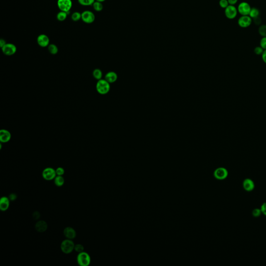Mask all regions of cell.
Masks as SVG:
<instances>
[{
    "instance_id": "obj_30",
    "label": "cell",
    "mask_w": 266,
    "mask_h": 266,
    "mask_svg": "<svg viewBox=\"0 0 266 266\" xmlns=\"http://www.w3.org/2000/svg\"><path fill=\"white\" fill-rule=\"evenodd\" d=\"M56 173L57 176H63L65 174V169L63 167H58L56 169Z\"/></svg>"
},
{
    "instance_id": "obj_1",
    "label": "cell",
    "mask_w": 266,
    "mask_h": 266,
    "mask_svg": "<svg viewBox=\"0 0 266 266\" xmlns=\"http://www.w3.org/2000/svg\"><path fill=\"white\" fill-rule=\"evenodd\" d=\"M96 89L99 94L106 95L109 93L110 89V83L105 79H101L97 83Z\"/></svg>"
},
{
    "instance_id": "obj_23",
    "label": "cell",
    "mask_w": 266,
    "mask_h": 266,
    "mask_svg": "<svg viewBox=\"0 0 266 266\" xmlns=\"http://www.w3.org/2000/svg\"><path fill=\"white\" fill-rule=\"evenodd\" d=\"M67 15L68 14L66 12L61 11L59 13H58V14L57 15V19L60 21H63L66 19Z\"/></svg>"
},
{
    "instance_id": "obj_12",
    "label": "cell",
    "mask_w": 266,
    "mask_h": 266,
    "mask_svg": "<svg viewBox=\"0 0 266 266\" xmlns=\"http://www.w3.org/2000/svg\"><path fill=\"white\" fill-rule=\"evenodd\" d=\"M37 42L42 48H45L50 44V39L45 34H41L38 37Z\"/></svg>"
},
{
    "instance_id": "obj_27",
    "label": "cell",
    "mask_w": 266,
    "mask_h": 266,
    "mask_svg": "<svg viewBox=\"0 0 266 266\" xmlns=\"http://www.w3.org/2000/svg\"><path fill=\"white\" fill-rule=\"evenodd\" d=\"M71 18L74 21H78L81 19V14L78 12H74L72 14Z\"/></svg>"
},
{
    "instance_id": "obj_10",
    "label": "cell",
    "mask_w": 266,
    "mask_h": 266,
    "mask_svg": "<svg viewBox=\"0 0 266 266\" xmlns=\"http://www.w3.org/2000/svg\"><path fill=\"white\" fill-rule=\"evenodd\" d=\"M252 22V19L249 16H241L238 19V25L240 27L246 28L251 26Z\"/></svg>"
},
{
    "instance_id": "obj_38",
    "label": "cell",
    "mask_w": 266,
    "mask_h": 266,
    "mask_svg": "<svg viewBox=\"0 0 266 266\" xmlns=\"http://www.w3.org/2000/svg\"><path fill=\"white\" fill-rule=\"evenodd\" d=\"M229 5H234L237 3L238 0H228Z\"/></svg>"
},
{
    "instance_id": "obj_7",
    "label": "cell",
    "mask_w": 266,
    "mask_h": 266,
    "mask_svg": "<svg viewBox=\"0 0 266 266\" xmlns=\"http://www.w3.org/2000/svg\"><path fill=\"white\" fill-rule=\"evenodd\" d=\"M81 19L86 24H92L95 20V16L93 12L86 10L81 14Z\"/></svg>"
},
{
    "instance_id": "obj_9",
    "label": "cell",
    "mask_w": 266,
    "mask_h": 266,
    "mask_svg": "<svg viewBox=\"0 0 266 266\" xmlns=\"http://www.w3.org/2000/svg\"><path fill=\"white\" fill-rule=\"evenodd\" d=\"M238 13L237 9L234 5H229L225 10L226 17L229 19H234L237 16Z\"/></svg>"
},
{
    "instance_id": "obj_4",
    "label": "cell",
    "mask_w": 266,
    "mask_h": 266,
    "mask_svg": "<svg viewBox=\"0 0 266 266\" xmlns=\"http://www.w3.org/2000/svg\"><path fill=\"white\" fill-rule=\"evenodd\" d=\"M57 5L60 10L68 14L71 9L72 2L71 0H58Z\"/></svg>"
},
{
    "instance_id": "obj_14",
    "label": "cell",
    "mask_w": 266,
    "mask_h": 266,
    "mask_svg": "<svg viewBox=\"0 0 266 266\" xmlns=\"http://www.w3.org/2000/svg\"><path fill=\"white\" fill-rule=\"evenodd\" d=\"M11 139V134L10 132L6 130H1L0 131V141L3 143L9 142Z\"/></svg>"
},
{
    "instance_id": "obj_18",
    "label": "cell",
    "mask_w": 266,
    "mask_h": 266,
    "mask_svg": "<svg viewBox=\"0 0 266 266\" xmlns=\"http://www.w3.org/2000/svg\"><path fill=\"white\" fill-rule=\"evenodd\" d=\"M243 187L244 189L247 191H252L254 189L255 184L252 180L251 179H246L243 181Z\"/></svg>"
},
{
    "instance_id": "obj_21",
    "label": "cell",
    "mask_w": 266,
    "mask_h": 266,
    "mask_svg": "<svg viewBox=\"0 0 266 266\" xmlns=\"http://www.w3.org/2000/svg\"><path fill=\"white\" fill-rule=\"evenodd\" d=\"M93 77H94V78H95V79L97 80H100L102 78V71L99 69H95L93 71Z\"/></svg>"
},
{
    "instance_id": "obj_32",
    "label": "cell",
    "mask_w": 266,
    "mask_h": 266,
    "mask_svg": "<svg viewBox=\"0 0 266 266\" xmlns=\"http://www.w3.org/2000/svg\"><path fill=\"white\" fill-rule=\"evenodd\" d=\"M260 46L264 50H266V37H263L260 41Z\"/></svg>"
},
{
    "instance_id": "obj_19",
    "label": "cell",
    "mask_w": 266,
    "mask_h": 266,
    "mask_svg": "<svg viewBox=\"0 0 266 266\" xmlns=\"http://www.w3.org/2000/svg\"><path fill=\"white\" fill-rule=\"evenodd\" d=\"M65 183V179L63 176H56L54 179V184L57 187H62Z\"/></svg>"
},
{
    "instance_id": "obj_15",
    "label": "cell",
    "mask_w": 266,
    "mask_h": 266,
    "mask_svg": "<svg viewBox=\"0 0 266 266\" xmlns=\"http://www.w3.org/2000/svg\"><path fill=\"white\" fill-rule=\"evenodd\" d=\"M48 223L44 220H39L35 225L36 230L40 233H43L48 229Z\"/></svg>"
},
{
    "instance_id": "obj_40",
    "label": "cell",
    "mask_w": 266,
    "mask_h": 266,
    "mask_svg": "<svg viewBox=\"0 0 266 266\" xmlns=\"http://www.w3.org/2000/svg\"><path fill=\"white\" fill-rule=\"evenodd\" d=\"M6 44V42H5L4 40L3 39H1L0 40V46H1V48H2V47H3Z\"/></svg>"
},
{
    "instance_id": "obj_39",
    "label": "cell",
    "mask_w": 266,
    "mask_h": 266,
    "mask_svg": "<svg viewBox=\"0 0 266 266\" xmlns=\"http://www.w3.org/2000/svg\"><path fill=\"white\" fill-rule=\"evenodd\" d=\"M262 58H263V61L266 63V50H264L262 54Z\"/></svg>"
},
{
    "instance_id": "obj_13",
    "label": "cell",
    "mask_w": 266,
    "mask_h": 266,
    "mask_svg": "<svg viewBox=\"0 0 266 266\" xmlns=\"http://www.w3.org/2000/svg\"><path fill=\"white\" fill-rule=\"evenodd\" d=\"M63 234L66 239L73 240V239H75V237H76L77 233L73 228L67 227L64 229Z\"/></svg>"
},
{
    "instance_id": "obj_24",
    "label": "cell",
    "mask_w": 266,
    "mask_h": 266,
    "mask_svg": "<svg viewBox=\"0 0 266 266\" xmlns=\"http://www.w3.org/2000/svg\"><path fill=\"white\" fill-rule=\"evenodd\" d=\"M93 8H94V10L97 12H100L101 10H102V9H103V5H102L101 3L98 2V1L94 2L93 4Z\"/></svg>"
},
{
    "instance_id": "obj_20",
    "label": "cell",
    "mask_w": 266,
    "mask_h": 266,
    "mask_svg": "<svg viewBox=\"0 0 266 266\" xmlns=\"http://www.w3.org/2000/svg\"><path fill=\"white\" fill-rule=\"evenodd\" d=\"M260 15V12L258 9L256 7H253L251 9V11L249 13V16L252 19L255 18L256 17H259Z\"/></svg>"
},
{
    "instance_id": "obj_33",
    "label": "cell",
    "mask_w": 266,
    "mask_h": 266,
    "mask_svg": "<svg viewBox=\"0 0 266 266\" xmlns=\"http://www.w3.org/2000/svg\"><path fill=\"white\" fill-rule=\"evenodd\" d=\"M261 213V210L257 209V208H256V209H255V210L253 211V215L255 217H259V216L260 215Z\"/></svg>"
},
{
    "instance_id": "obj_35",
    "label": "cell",
    "mask_w": 266,
    "mask_h": 266,
    "mask_svg": "<svg viewBox=\"0 0 266 266\" xmlns=\"http://www.w3.org/2000/svg\"><path fill=\"white\" fill-rule=\"evenodd\" d=\"M9 199L10 200V201H15L17 198V195H16L15 193H11L9 196Z\"/></svg>"
},
{
    "instance_id": "obj_17",
    "label": "cell",
    "mask_w": 266,
    "mask_h": 266,
    "mask_svg": "<svg viewBox=\"0 0 266 266\" xmlns=\"http://www.w3.org/2000/svg\"><path fill=\"white\" fill-rule=\"evenodd\" d=\"M104 79L108 82H109L110 84L113 83L114 82H116V80H117V79H118V75L114 72H109L105 75V78Z\"/></svg>"
},
{
    "instance_id": "obj_41",
    "label": "cell",
    "mask_w": 266,
    "mask_h": 266,
    "mask_svg": "<svg viewBox=\"0 0 266 266\" xmlns=\"http://www.w3.org/2000/svg\"><path fill=\"white\" fill-rule=\"evenodd\" d=\"M96 1L101 3V2H104V1H106V0H96Z\"/></svg>"
},
{
    "instance_id": "obj_37",
    "label": "cell",
    "mask_w": 266,
    "mask_h": 266,
    "mask_svg": "<svg viewBox=\"0 0 266 266\" xmlns=\"http://www.w3.org/2000/svg\"><path fill=\"white\" fill-rule=\"evenodd\" d=\"M254 21L255 24L257 25H259L260 24V22H261V20H260V18H259V17H256L255 18H254Z\"/></svg>"
},
{
    "instance_id": "obj_22",
    "label": "cell",
    "mask_w": 266,
    "mask_h": 266,
    "mask_svg": "<svg viewBox=\"0 0 266 266\" xmlns=\"http://www.w3.org/2000/svg\"><path fill=\"white\" fill-rule=\"evenodd\" d=\"M48 50L49 52L53 55H56L58 52V48L57 46L56 45L53 44L48 45Z\"/></svg>"
},
{
    "instance_id": "obj_31",
    "label": "cell",
    "mask_w": 266,
    "mask_h": 266,
    "mask_svg": "<svg viewBox=\"0 0 266 266\" xmlns=\"http://www.w3.org/2000/svg\"><path fill=\"white\" fill-rule=\"evenodd\" d=\"M264 50L263 48H261L260 46H258L256 47L254 49V53L256 54V55H262L263 51Z\"/></svg>"
},
{
    "instance_id": "obj_26",
    "label": "cell",
    "mask_w": 266,
    "mask_h": 266,
    "mask_svg": "<svg viewBox=\"0 0 266 266\" xmlns=\"http://www.w3.org/2000/svg\"><path fill=\"white\" fill-rule=\"evenodd\" d=\"M78 1L83 6H90L93 4L95 0H78Z\"/></svg>"
},
{
    "instance_id": "obj_8",
    "label": "cell",
    "mask_w": 266,
    "mask_h": 266,
    "mask_svg": "<svg viewBox=\"0 0 266 266\" xmlns=\"http://www.w3.org/2000/svg\"><path fill=\"white\" fill-rule=\"evenodd\" d=\"M2 51L5 55L12 56L15 54L17 51V48L12 43H6L2 48Z\"/></svg>"
},
{
    "instance_id": "obj_29",
    "label": "cell",
    "mask_w": 266,
    "mask_h": 266,
    "mask_svg": "<svg viewBox=\"0 0 266 266\" xmlns=\"http://www.w3.org/2000/svg\"><path fill=\"white\" fill-rule=\"evenodd\" d=\"M219 5H220V7L225 9L226 8H227L229 4L228 0H220Z\"/></svg>"
},
{
    "instance_id": "obj_36",
    "label": "cell",
    "mask_w": 266,
    "mask_h": 266,
    "mask_svg": "<svg viewBox=\"0 0 266 266\" xmlns=\"http://www.w3.org/2000/svg\"><path fill=\"white\" fill-rule=\"evenodd\" d=\"M261 212L263 213L264 214L266 215V203H264L262 205V206L261 207Z\"/></svg>"
},
{
    "instance_id": "obj_28",
    "label": "cell",
    "mask_w": 266,
    "mask_h": 266,
    "mask_svg": "<svg viewBox=\"0 0 266 266\" xmlns=\"http://www.w3.org/2000/svg\"><path fill=\"white\" fill-rule=\"evenodd\" d=\"M84 247L83 245L81 244H75L74 250H75V251H76L77 253H80L84 252Z\"/></svg>"
},
{
    "instance_id": "obj_6",
    "label": "cell",
    "mask_w": 266,
    "mask_h": 266,
    "mask_svg": "<svg viewBox=\"0 0 266 266\" xmlns=\"http://www.w3.org/2000/svg\"><path fill=\"white\" fill-rule=\"evenodd\" d=\"M252 7L247 2H243L239 4L238 7V12L241 16H249Z\"/></svg>"
},
{
    "instance_id": "obj_11",
    "label": "cell",
    "mask_w": 266,
    "mask_h": 266,
    "mask_svg": "<svg viewBox=\"0 0 266 266\" xmlns=\"http://www.w3.org/2000/svg\"><path fill=\"white\" fill-rule=\"evenodd\" d=\"M228 172L226 169L223 167H219L214 172V176L216 179L223 180L227 177Z\"/></svg>"
},
{
    "instance_id": "obj_16",
    "label": "cell",
    "mask_w": 266,
    "mask_h": 266,
    "mask_svg": "<svg viewBox=\"0 0 266 266\" xmlns=\"http://www.w3.org/2000/svg\"><path fill=\"white\" fill-rule=\"evenodd\" d=\"M10 204V200L6 196H3L0 200V210L6 211L9 209Z\"/></svg>"
},
{
    "instance_id": "obj_5",
    "label": "cell",
    "mask_w": 266,
    "mask_h": 266,
    "mask_svg": "<svg viewBox=\"0 0 266 266\" xmlns=\"http://www.w3.org/2000/svg\"><path fill=\"white\" fill-rule=\"evenodd\" d=\"M56 176V170L51 167H47L42 172V177L46 180H52Z\"/></svg>"
},
{
    "instance_id": "obj_25",
    "label": "cell",
    "mask_w": 266,
    "mask_h": 266,
    "mask_svg": "<svg viewBox=\"0 0 266 266\" xmlns=\"http://www.w3.org/2000/svg\"><path fill=\"white\" fill-rule=\"evenodd\" d=\"M258 33L262 37H266V25H263L259 27Z\"/></svg>"
},
{
    "instance_id": "obj_3",
    "label": "cell",
    "mask_w": 266,
    "mask_h": 266,
    "mask_svg": "<svg viewBox=\"0 0 266 266\" xmlns=\"http://www.w3.org/2000/svg\"><path fill=\"white\" fill-rule=\"evenodd\" d=\"M77 261L79 266H89L91 262V258L87 253L82 252L78 255Z\"/></svg>"
},
{
    "instance_id": "obj_34",
    "label": "cell",
    "mask_w": 266,
    "mask_h": 266,
    "mask_svg": "<svg viewBox=\"0 0 266 266\" xmlns=\"http://www.w3.org/2000/svg\"><path fill=\"white\" fill-rule=\"evenodd\" d=\"M32 217L34 220H38L40 218V214L39 212L38 211L33 212L32 214Z\"/></svg>"
},
{
    "instance_id": "obj_2",
    "label": "cell",
    "mask_w": 266,
    "mask_h": 266,
    "mask_svg": "<svg viewBox=\"0 0 266 266\" xmlns=\"http://www.w3.org/2000/svg\"><path fill=\"white\" fill-rule=\"evenodd\" d=\"M75 244L72 240L66 239L63 240L60 244V249L66 254H69L74 249Z\"/></svg>"
}]
</instances>
